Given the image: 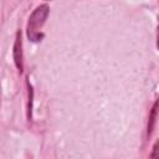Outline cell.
<instances>
[{"instance_id": "obj_1", "label": "cell", "mask_w": 159, "mask_h": 159, "mask_svg": "<svg viewBox=\"0 0 159 159\" xmlns=\"http://www.w3.org/2000/svg\"><path fill=\"white\" fill-rule=\"evenodd\" d=\"M50 14V7L47 4H41L37 6L34 12L29 17L27 22V39L32 42H39L43 39V34L41 32L42 26L46 22V19Z\"/></svg>"}, {"instance_id": "obj_4", "label": "cell", "mask_w": 159, "mask_h": 159, "mask_svg": "<svg viewBox=\"0 0 159 159\" xmlns=\"http://www.w3.org/2000/svg\"><path fill=\"white\" fill-rule=\"evenodd\" d=\"M150 159H159V158H158V144H157V143H155L154 147H153V152H152Z\"/></svg>"}, {"instance_id": "obj_2", "label": "cell", "mask_w": 159, "mask_h": 159, "mask_svg": "<svg viewBox=\"0 0 159 159\" xmlns=\"http://www.w3.org/2000/svg\"><path fill=\"white\" fill-rule=\"evenodd\" d=\"M14 61L19 70V72H22L24 65H22V41H21V31L16 32L15 43H14Z\"/></svg>"}, {"instance_id": "obj_3", "label": "cell", "mask_w": 159, "mask_h": 159, "mask_svg": "<svg viewBox=\"0 0 159 159\" xmlns=\"http://www.w3.org/2000/svg\"><path fill=\"white\" fill-rule=\"evenodd\" d=\"M157 112H158V102H155L152 108V113L149 117V124H148V135H150L154 129V124L157 122Z\"/></svg>"}]
</instances>
